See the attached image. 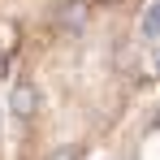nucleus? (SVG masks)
Listing matches in <instances>:
<instances>
[{"label": "nucleus", "instance_id": "obj_1", "mask_svg": "<svg viewBox=\"0 0 160 160\" xmlns=\"http://www.w3.org/2000/svg\"><path fill=\"white\" fill-rule=\"evenodd\" d=\"M9 104H13L18 117H35V108H39V91H35V82H18L13 95H9Z\"/></svg>", "mask_w": 160, "mask_h": 160}]
</instances>
